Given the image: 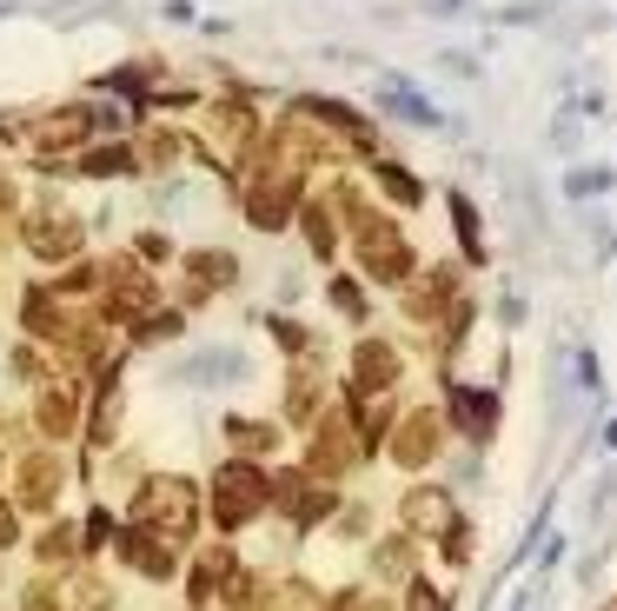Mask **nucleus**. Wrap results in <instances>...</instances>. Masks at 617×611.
Returning <instances> with one entry per match:
<instances>
[{"instance_id":"f257e3e1","label":"nucleus","mask_w":617,"mask_h":611,"mask_svg":"<svg viewBox=\"0 0 617 611\" xmlns=\"http://www.w3.org/2000/svg\"><path fill=\"white\" fill-rule=\"evenodd\" d=\"M133 512H140V532H160V539H186L193 532V519H199V492L186 486V479H146L140 486V499H133Z\"/></svg>"},{"instance_id":"f03ea898","label":"nucleus","mask_w":617,"mask_h":611,"mask_svg":"<svg viewBox=\"0 0 617 611\" xmlns=\"http://www.w3.org/2000/svg\"><path fill=\"white\" fill-rule=\"evenodd\" d=\"M259 506H266V472H259V466L233 459V466H219V472H213V512H219V526H226V532H239Z\"/></svg>"},{"instance_id":"7ed1b4c3","label":"nucleus","mask_w":617,"mask_h":611,"mask_svg":"<svg viewBox=\"0 0 617 611\" xmlns=\"http://www.w3.org/2000/svg\"><path fill=\"white\" fill-rule=\"evenodd\" d=\"M359 253H366V266H372L379 279H405V273H412V246H405L385 220H366V226H359Z\"/></svg>"},{"instance_id":"20e7f679","label":"nucleus","mask_w":617,"mask_h":611,"mask_svg":"<svg viewBox=\"0 0 617 611\" xmlns=\"http://www.w3.org/2000/svg\"><path fill=\"white\" fill-rule=\"evenodd\" d=\"M93 106H60V113H47V120H33V146L40 153H60V146H80L86 133H93Z\"/></svg>"},{"instance_id":"39448f33","label":"nucleus","mask_w":617,"mask_h":611,"mask_svg":"<svg viewBox=\"0 0 617 611\" xmlns=\"http://www.w3.org/2000/svg\"><path fill=\"white\" fill-rule=\"evenodd\" d=\"M27 246H33V259H66V253H80V226L66 213H33L27 220Z\"/></svg>"},{"instance_id":"423d86ee","label":"nucleus","mask_w":617,"mask_h":611,"mask_svg":"<svg viewBox=\"0 0 617 611\" xmlns=\"http://www.w3.org/2000/svg\"><path fill=\"white\" fill-rule=\"evenodd\" d=\"M53 499H60V459H53V452L20 459V506H27V512H47Z\"/></svg>"},{"instance_id":"0eeeda50","label":"nucleus","mask_w":617,"mask_h":611,"mask_svg":"<svg viewBox=\"0 0 617 611\" xmlns=\"http://www.w3.org/2000/svg\"><path fill=\"white\" fill-rule=\"evenodd\" d=\"M120 559H126L133 572H146V579H173V552H166V539H153V532H126V539H120Z\"/></svg>"},{"instance_id":"6e6552de","label":"nucleus","mask_w":617,"mask_h":611,"mask_svg":"<svg viewBox=\"0 0 617 611\" xmlns=\"http://www.w3.org/2000/svg\"><path fill=\"white\" fill-rule=\"evenodd\" d=\"M286 213H292V186L286 180H259L253 200H246V220L253 226H286Z\"/></svg>"},{"instance_id":"1a4fd4ad","label":"nucleus","mask_w":617,"mask_h":611,"mask_svg":"<svg viewBox=\"0 0 617 611\" xmlns=\"http://www.w3.org/2000/svg\"><path fill=\"white\" fill-rule=\"evenodd\" d=\"M352 379H359L366 393H372V386H392V379H399V353H392V346H379V339H366V346H359V359H352Z\"/></svg>"},{"instance_id":"9d476101","label":"nucleus","mask_w":617,"mask_h":611,"mask_svg":"<svg viewBox=\"0 0 617 611\" xmlns=\"http://www.w3.org/2000/svg\"><path fill=\"white\" fill-rule=\"evenodd\" d=\"M33 419H40V432H47V439H66V432H73V386H47Z\"/></svg>"},{"instance_id":"9b49d317","label":"nucleus","mask_w":617,"mask_h":611,"mask_svg":"<svg viewBox=\"0 0 617 611\" xmlns=\"http://www.w3.org/2000/svg\"><path fill=\"white\" fill-rule=\"evenodd\" d=\"M392 452H399V466H425V459L439 452V426H432L425 413H419V419H405V432H399V446H392Z\"/></svg>"},{"instance_id":"f8f14e48","label":"nucleus","mask_w":617,"mask_h":611,"mask_svg":"<svg viewBox=\"0 0 617 611\" xmlns=\"http://www.w3.org/2000/svg\"><path fill=\"white\" fill-rule=\"evenodd\" d=\"M405 526H419V532H452V499H445V492H412V499H405Z\"/></svg>"},{"instance_id":"ddd939ff","label":"nucleus","mask_w":617,"mask_h":611,"mask_svg":"<svg viewBox=\"0 0 617 611\" xmlns=\"http://www.w3.org/2000/svg\"><path fill=\"white\" fill-rule=\"evenodd\" d=\"M385 113H399V120H412V126H439V106H425L419 93H405V80H385Z\"/></svg>"},{"instance_id":"4468645a","label":"nucleus","mask_w":617,"mask_h":611,"mask_svg":"<svg viewBox=\"0 0 617 611\" xmlns=\"http://www.w3.org/2000/svg\"><path fill=\"white\" fill-rule=\"evenodd\" d=\"M452 419H459L472 439H485V432H492V393H452Z\"/></svg>"},{"instance_id":"2eb2a0df","label":"nucleus","mask_w":617,"mask_h":611,"mask_svg":"<svg viewBox=\"0 0 617 611\" xmlns=\"http://www.w3.org/2000/svg\"><path fill=\"white\" fill-rule=\"evenodd\" d=\"M226 432H233V446H239V452H272V446H279V432H272V426H259V419H226Z\"/></svg>"},{"instance_id":"dca6fc26","label":"nucleus","mask_w":617,"mask_h":611,"mask_svg":"<svg viewBox=\"0 0 617 611\" xmlns=\"http://www.w3.org/2000/svg\"><path fill=\"white\" fill-rule=\"evenodd\" d=\"M452 220H459V240H465V253L479 259L485 246H479V213H472V200H465V193H452Z\"/></svg>"},{"instance_id":"f3484780","label":"nucleus","mask_w":617,"mask_h":611,"mask_svg":"<svg viewBox=\"0 0 617 611\" xmlns=\"http://www.w3.org/2000/svg\"><path fill=\"white\" fill-rule=\"evenodd\" d=\"M80 166H86V173H126V166H133V153H126V146H93Z\"/></svg>"},{"instance_id":"a211bd4d","label":"nucleus","mask_w":617,"mask_h":611,"mask_svg":"<svg viewBox=\"0 0 617 611\" xmlns=\"http://www.w3.org/2000/svg\"><path fill=\"white\" fill-rule=\"evenodd\" d=\"M379 180H385V193H392V200H405V206H412V200H419V180H412V173H405V166H385V173H379Z\"/></svg>"},{"instance_id":"6ab92c4d","label":"nucleus","mask_w":617,"mask_h":611,"mask_svg":"<svg viewBox=\"0 0 617 611\" xmlns=\"http://www.w3.org/2000/svg\"><path fill=\"white\" fill-rule=\"evenodd\" d=\"M312 399H319V386H312V379H292V393H286V413H292V419H312Z\"/></svg>"},{"instance_id":"aec40b11","label":"nucleus","mask_w":617,"mask_h":611,"mask_svg":"<svg viewBox=\"0 0 617 611\" xmlns=\"http://www.w3.org/2000/svg\"><path fill=\"white\" fill-rule=\"evenodd\" d=\"M66 552H73V532H66V526L40 532V559H47V566H53V559H66Z\"/></svg>"},{"instance_id":"412c9836","label":"nucleus","mask_w":617,"mask_h":611,"mask_svg":"<svg viewBox=\"0 0 617 611\" xmlns=\"http://www.w3.org/2000/svg\"><path fill=\"white\" fill-rule=\"evenodd\" d=\"M405 566H412V552H405V539H392V546H379V572H385V579H399Z\"/></svg>"},{"instance_id":"4be33fe9","label":"nucleus","mask_w":617,"mask_h":611,"mask_svg":"<svg viewBox=\"0 0 617 611\" xmlns=\"http://www.w3.org/2000/svg\"><path fill=\"white\" fill-rule=\"evenodd\" d=\"M332 306H339V313H352V319L366 313V299H359V286H352V279H332Z\"/></svg>"},{"instance_id":"5701e85b","label":"nucleus","mask_w":617,"mask_h":611,"mask_svg":"<svg viewBox=\"0 0 617 611\" xmlns=\"http://www.w3.org/2000/svg\"><path fill=\"white\" fill-rule=\"evenodd\" d=\"M605 186H611V173H605V166H592V173H578V180H572V193H578V200H592V193H605Z\"/></svg>"},{"instance_id":"b1692460","label":"nucleus","mask_w":617,"mask_h":611,"mask_svg":"<svg viewBox=\"0 0 617 611\" xmlns=\"http://www.w3.org/2000/svg\"><path fill=\"white\" fill-rule=\"evenodd\" d=\"M253 592H259L253 572H233V579H226V605H253Z\"/></svg>"},{"instance_id":"393cba45","label":"nucleus","mask_w":617,"mask_h":611,"mask_svg":"<svg viewBox=\"0 0 617 611\" xmlns=\"http://www.w3.org/2000/svg\"><path fill=\"white\" fill-rule=\"evenodd\" d=\"M13 532H20V526H13V512H7V506H0V552H7V546H13Z\"/></svg>"},{"instance_id":"a878e982","label":"nucleus","mask_w":617,"mask_h":611,"mask_svg":"<svg viewBox=\"0 0 617 611\" xmlns=\"http://www.w3.org/2000/svg\"><path fill=\"white\" fill-rule=\"evenodd\" d=\"M605 611H617V605H605Z\"/></svg>"}]
</instances>
